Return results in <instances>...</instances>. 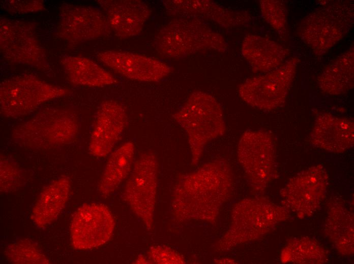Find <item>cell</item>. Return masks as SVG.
I'll return each mask as SVG.
<instances>
[{
  "label": "cell",
  "mask_w": 354,
  "mask_h": 264,
  "mask_svg": "<svg viewBox=\"0 0 354 264\" xmlns=\"http://www.w3.org/2000/svg\"><path fill=\"white\" fill-rule=\"evenodd\" d=\"M232 185L230 168L225 161L209 162L179 177L173 191V214L181 221L202 218V197H225Z\"/></svg>",
  "instance_id": "cell-1"
},
{
  "label": "cell",
  "mask_w": 354,
  "mask_h": 264,
  "mask_svg": "<svg viewBox=\"0 0 354 264\" xmlns=\"http://www.w3.org/2000/svg\"><path fill=\"white\" fill-rule=\"evenodd\" d=\"M173 117L186 133L193 166L199 161L206 144L226 131L220 104L213 96L202 91L191 93Z\"/></svg>",
  "instance_id": "cell-2"
},
{
  "label": "cell",
  "mask_w": 354,
  "mask_h": 264,
  "mask_svg": "<svg viewBox=\"0 0 354 264\" xmlns=\"http://www.w3.org/2000/svg\"><path fill=\"white\" fill-rule=\"evenodd\" d=\"M79 130V122L75 111L50 107L40 110L15 126L12 138L23 146L46 149L72 143Z\"/></svg>",
  "instance_id": "cell-3"
},
{
  "label": "cell",
  "mask_w": 354,
  "mask_h": 264,
  "mask_svg": "<svg viewBox=\"0 0 354 264\" xmlns=\"http://www.w3.org/2000/svg\"><path fill=\"white\" fill-rule=\"evenodd\" d=\"M157 52L171 58H183L201 50L224 51L223 38L201 20L178 18L161 28L154 39Z\"/></svg>",
  "instance_id": "cell-4"
},
{
  "label": "cell",
  "mask_w": 354,
  "mask_h": 264,
  "mask_svg": "<svg viewBox=\"0 0 354 264\" xmlns=\"http://www.w3.org/2000/svg\"><path fill=\"white\" fill-rule=\"evenodd\" d=\"M353 23V5L336 3L307 15L299 24L298 33L315 54L321 55L342 39Z\"/></svg>",
  "instance_id": "cell-5"
},
{
  "label": "cell",
  "mask_w": 354,
  "mask_h": 264,
  "mask_svg": "<svg viewBox=\"0 0 354 264\" xmlns=\"http://www.w3.org/2000/svg\"><path fill=\"white\" fill-rule=\"evenodd\" d=\"M68 89L31 74L13 76L0 84V110L8 118L28 115L48 101L66 95Z\"/></svg>",
  "instance_id": "cell-6"
},
{
  "label": "cell",
  "mask_w": 354,
  "mask_h": 264,
  "mask_svg": "<svg viewBox=\"0 0 354 264\" xmlns=\"http://www.w3.org/2000/svg\"><path fill=\"white\" fill-rule=\"evenodd\" d=\"M159 163L150 151L141 153L134 162L122 194L123 200L150 230L153 226Z\"/></svg>",
  "instance_id": "cell-7"
},
{
  "label": "cell",
  "mask_w": 354,
  "mask_h": 264,
  "mask_svg": "<svg viewBox=\"0 0 354 264\" xmlns=\"http://www.w3.org/2000/svg\"><path fill=\"white\" fill-rule=\"evenodd\" d=\"M238 157L253 189L264 190L276 177L275 147L268 132L245 131L239 142Z\"/></svg>",
  "instance_id": "cell-8"
},
{
  "label": "cell",
  "mask_w": 354,
  "mask_h": 264,
  "mask_svg": "<svg viewBox=\"0 0 354 264\" xmlns=\"http://www.w3.org/2000/svg\"><path fill=\"white\" fill-rule=\"evenodd\" d=\"M299 61L292 57L275 70L247 79L239 87L240 96L247 104L261 110L278 108L286 100Z\"/></svg>",
  "instance_id": "cell-9"
},
{
  "label": "cell",
  "mask_w": 354,
  "mask_h": 264,
  "mask_svg": "<svg viewBox=\"0 0 354 264\" xmlns=\"http://www.w3.org/2000/svg\"><path fill=\"white\" fill-rule=\"evenodd\" d=\"M0 50L9 61L38 69L48 68L45 50L29 22L2 17L0 19Z\"/></svg>",
  "instance_id": "cell-10"
},
{
  "label": "cell",
  "mask_w": 354,
  "mask_h": 264,
  "mask_svg": "<svg viewBox=\"0 0 354 264\" xmlns=\"http://www.w3.org/2000/svg\"><path fill=\"white\" fill-rule=\"evenodd\" d=\"M111 31L99 8L68 3L61 5L56 34L66 42L76 44L108 36Z\"/></svg>",
  "instance_id": "cell-11"
},
{
  "label": "cell",
  "mask_w": 354,
  "mask_h": 264,
  "mask_svg": "<svg viewBox=\"0 0 354 264\" xmlns=\"http://www.w3.org/2000/svg\"><path fill=\"white\" fill-rule=\"evenodd\" d=\"M115 221L109 209L101 203L79 207L71 220L70 230L73 247L88 250L102 246L111 238Z\"/></svg>",
  "instance_id": "cell-12"
},
{
  "label": "cell",
  "mask_w": 354,
  "mask_h": 264,
  "mask_svg": "<svg viewBox=\"0 0 354 264\" xmlns=\"http://www.w3.org/2000/svg\"><path fill=\"white\" fill-rule=\"evenodd\" d=\"M328 183L326 170L318 164L290 179L281 193L287 206L299 216H309L316 211L325 197Z\"/></svg>",
  "instance_id": "cell-13"
},
{
  "label": "cell",
  "mask_w": 354,
  "mask_h": 264,
  "mask_svg": "<svg viewBox=\"0 0 354 264\" xmlns=\"http://www.w3.org/2000/svg\"><path fill=\"white\" fill-rule=\"evenodd\" d=\"M97 58L116 73L138 81L158 82L171 72V68L165 62L127 51L105 50L98 53Z\"/></svg>",
  "instance_id": "cell-14"
},
{
  "label": "cell",
  "mask_w": 354,
  "mask_h": 264,
  "mask_svg": "<svg viewBox=\"0 0 354 264\" xmlns=\"http://www.w3.org/2000/svg\"><path fill=\"white\" fill-rule=\"evenodd\" d=\"M127 122L125 109L119 102H103L97 111L90 135L89 150L95 156L104 157L119 141Z\"/></svg>",
  "instance_id": "cell-15"
},
{
  "label": "cell",
  "mask_w": 354,
  "mask_h": 264,
  "mask_svg": "<svg viewBox=\"0 0 354 264\" xmlns=\"http://www.w3.org/2000/svg\"><path fill=\"white\" fill-rule=\"evenodd\" d=\"M248 209L238 215L235 223L232 225L237 234V243H241L259 238L265 234L276 223L284 220L287 212L282 207L262 200H247Z\"/></svg>",
  "instance_id": "cell-16"
},
{
  "label": "cell",
  "mask_w": 354,
  "mask_h": 264,
  "mask_svg": "<svg viewBox=\"0 0 354 264\" xmlns=\"http://www.w3.org/2000/svg\"><path fill=\"white\" fill-rule=\"evenodd\" d=\"M108 21L111 30L117 37L138 35L151 15L148 6L139 0L98 1Z\"/></svg>",
  "instance_id": "cell-17"
},
{
  "label": "cell",
  "mask_w": 354,
  "mask_h": 264,
  "mask_svg": "<svg viewBox=\"0 0 354 264\" xmlns=\"http://www.w3.org/2000/svg\"><path fill=\"white\" fill-rule=\"evenodd\" d=\"M167 12L178 18L213 21L225 27L247 23L250 17L244 11L223 8L210 1H163Z\"/></svg>",
  "instance_id": "cell-18"
},
{
  "label": "cell",
  "mask_w": 354,
  "mask_h": 264,
  "mask_svg": "<svg viewBox=\"0 0 354 264\" xmlns=\"http://www.w3.org/2000/svg\"><path fill=\"white\" fill-rule=\"evenodd\" d=\"M353 122L331 114H318L311 131L312 145L332 153H342L352 148L354 138Z\"/></svg>",
  "instance_id": "cell-19"
},
{
  "label": "cell",
  "mask_w": 354,
  "mask_h": 264,
  "mask_svg": "<svg viewBox=\"0 0 354 264\" xmlns=\"http://www.w3.org/2000/svg\"><path fill=\"white\" fill-rule=\"evenodd\" d=\"M70 189V179L62 176L42 190L31 215L36 226L43 228L56 220L68 200Z\"/></svg>",
  "instance_id": "cell-20"
},
{
  "label": "cell",
  "mask_w": 354,
  "mask_h": 264,
  "mask_svg": "<svg viewBox=\"0 0 354 264\" xmlns=\"http://www.w3.org/2000/svg\"><path fill=\"white\" fill-rule=\"evenodd\" d=\"M242 52L252 69L268 73L280 67L286 60L288 51L267 38L249 34L242 44Z\"/></svg>",
  "instance_id": "cell-21"
},
{
  "label": "cell",
  "mask_w": 354,
  "mask_h": 264,
  "mask_svg": "<svg viewBox=\"0 0 354 264\" xmlns=\"http://www.w3.org/2000/svg\"><path fill=\"white\" fill-rule=\"evenodd\" d=\"M60 61L68 80L73 84L102 87L117 83L112 74L88 58L65 55Z\"/></svg>",
  "instance_id": "cell-22"
},
{
  "label": "cell",
  "mask_w": 354,
  "mask_h": 264,
  "mask_svg": "<svg viewBox=\"0 0 354 264\" xmlns=\"http://www.w3.org/2000/svg\"><path fill=\"white\" fill-rule=\"evenodd\" d=\"M135 154V147L131 141L125 142L111 153L98 185V190L102 196L112 193L130 175Z\"/></svg>",
  "instance_id": "cell-23"
},
{
  "label": "cell",
  "mask_w": 354,
  "mask_h": 264,
  "mask_svg": "<svg viewBox=\"0 0 354 264\" xmlns=\"http://www.w3.org/2000/svg\"><path fill=\"white\" fill-rule=\"evenodd\" d=\"M317 83L321 91L330 95L344 94L353 88V46L326 67Z\"/></svg>",
  "instance_id": "cell-24"
},
{
  "label": "cell",
  "mask_w": 354,
  "mask_h": 264,
  "mask_svg": "<svg viewBox=\"0 0 354 264\" xmlns=\"http://www.w3.org/2000/svg\"><path fill=\"white\" fill-rule=\"evenodd\" d=\"M325 225L326 234L336 249L343 254L353 251V216L340 203L331 204Z\"/></svg>",
  "instance_id": "cell-25"
},
{
  "label": "cell",
  "mask_w": 354,
  "mask_h": 264,
  "mask_svg": "<svg viewBox=\"0 0 354 264\" xmlns=\"http://www.w3.org/2000/svg\"><path fill=\"white\" fill-rule=\"evenodd\" d=\"M327 257L324 248L315 241L307 237L290 242L281 253L283 262L296 263H323Z\"/></svg>",
  "instance_id": "cell-26"
},
{
  "label": "cell",
  "mask_w": 354,
  "mask_h": 264,
  "mask_svg": "<svg viewBox=\"0 0 354 264\" xmlns=\"http://www.w3.org/2000/svg\"><path fill=\"white\" fill-rule=\"evenodd\" d=\"M4 254L7 259L17 264H48L50 261L33 241L22 239L9 244Z\"/></svg>",
  "instance_id": "cell-27"
},
{
  "label": "cell",
  "mask_w": 354,
  "mask_h": 264,
  "mask_svg": "<svg viewBox=\"0 0 354 264\" xmlns=\"http://www.w3.org/2000/svg\"><path fill=\"white\" fill-rule=\"evenodd\" d=\"M0 175L1 192H8L14 191L22 184L23 179L20 168L14 161L2 154L0 160Z\"/></svg>",
  "instance_id": "cell-28"
},
{
  "label": "cell",
  "mask_w": 354,
  "mask_h": 264,
  "mask_svg": "<svg viewBox=\"0 0 354 264\" xmlns=\"http://www.w3.org/2000/svg\"><path fill=\"white\" fill-rule=\"evenodd\" d=\"M260 8L266 21L278 31L285 30L287 23V9L283 1H260Z\"/></svg>",
  "instance_id": "cell-29"
},
{
  "label": "cell",
  "mask_w": 354,
  "mask_h": 264,
  "mask_svg": "<svg viewBox=\"0 0 354 264\" xmlns=\"http://www.w3.org/2000/svg\"><path fill=\"white\" fill-rule=\"evenodd\" d=\"M150 263H183V256L173 249L164 246H152L147 252Z\"/></svg>",
  "instance_id": "cell-30"
},
{
  "label": "cell",
  "mask_w": 354,
  "mask_h": 264,
  "mask_svg": "<svg viewBox=\"0 0 354 264\" xmlns=\"http://www.w3.org/2000/svg\"><path fill=\"white\" fill-rule=\"evenodd\" d=\"M1 6L10 13L18 14L38 12L45 8L44 2L40 0H7L2 2Z\"/></svg>",
  "instance_id": "cell-31"
},
{
  "label": "cell",
  "mask_w": 354,
  "mask_h": 264,
  "mask_svg": "<svg viewBox=\"0 0 354 264\" xmlns=\"http://www.w3.org/2000/svg\"><path fill=\"white\" fill-rule=\"evenodd\" d=\"M136 263H150L148 258H145L142 256L138 257L136 260Z\"/></svg>",
  "instance_id": "cell-32"
}]
</instances>
